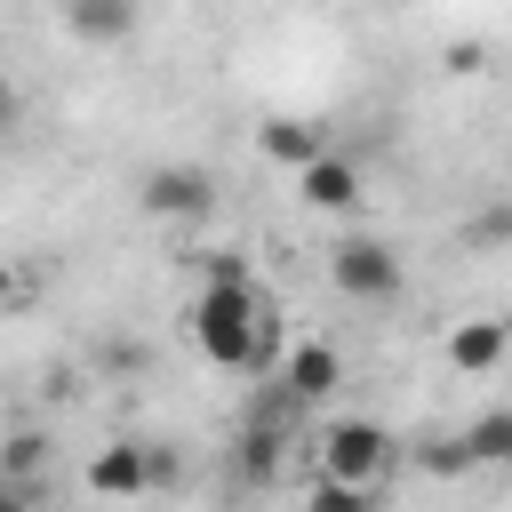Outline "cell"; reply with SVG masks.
Returning <instances> with one entry per match:
<instances>
[{
    "label": "cell",
    "mask_w": 512,
    "mask_h": 512,
    "mask_svg": "<svg viewBox=\"0 0 512 512\" xmlns=\"http://www.w3.org/2000/svg\"><path fill=\"white\" fill-rule=\"evenodd\" d=\"M184 328L232 376H264L272 344H280V312H272V296L256 280H200V296L184 304Z\"/></svg>",
    "instance_id": "obj_1"
},
{
    "label": "cell",
    "mask_w": 512,
    "mask_h": 512,
    "mask_svg": "<svg viewBox=\"0 0 512 512\" xmlns=\"http://www.w3.org/2000/svg\"><path fill=\"white\" fill-rule=\"evenodd\" d=\"M320 480H352V488H384L392 472H400V440L384 432V424H368V416H336V424H320Z\"/></svg>",
    "instance_id": "obj_2"
},
{
    "label": "cell",
    "mask_w": 512,
    "mask_h": 512,
    "mask_svg": "<svg viewBox=\"0 0 512 512\" xmlns=\"http://www.w3.org/2000/svg\"><path fill=\"white\" fill-rule=\"evenodd\" d=\"M328 280L352 296V304H392L400 296V248L384 232H352L328 248Z\"/></svg>",
    "instance_id": "obj_3"
},
{
    "label": "cell",
    "mask_w": 512,
    "mask_h": 512,
    "mask_svg": "<svg viewBox=\"0 0 512 512\" xmlns=\"http://www.w3.org/2000/svg\"><path fill=\"white\" fill-rule=\"evenodd\" d=\"M136 208H144V216H168V224H200V216L216 208V176H208V168H192V160L144 168V184H136Z\"/></svg>",
    "instance_id": "obj_4"
},
{
    "label": "cell",
    "mask_w": 512,
    "mask_h": 512,
    "mask_svg": "<svg viewBox=\"0 0 512 512\" xmlns=\"http://www.w3.org/2000/svg\"><path fill=\"white\" fill-rule=\"evenodd\" d=\"M88 488L96 496H144L152 488V440H112L88 456Z\"/></svg>",
    "instance_id": "obj_5"
},
{
    "label": "cell",
    "mask_w": 512,
    "mask_h": 512,
    "mask_svg": "<svg viewBox=\"0 0 512 512\" xmlns=\"http://www.w3.org/2000/svg\"><path fill=\"white\" fill-rule=\"evenodd\" d=\"M504 352H512V328L504 320H456L448 328V368L456 376H496Z\"/></svg>",
    "instance_id": "obj_6"
},
{
    "label": "cell",
    "mask_w": 512,
    "mask_h": 512,
    "mask_svg": "<svg viewBox=\"0 0 512 512\" xmlns=\"http://www.w3.org/2000/svg\"><path fill=\"white\" fill-rule=\"evenodd\" d=\"M296 192H304L312 208L344 216V208H360V168H352L344 152H320V160H304V168H296Z\"/></svg>",
    "instance_id": "obj_7"
},
{
    "label": "cell",
    "mask_w": 512,
    "mask_h": 512,
    "mask_svg": "<svg viewBox=\"0 0 512 512\" xmlns=\"http://www.w3.org/2000/svg\"><path fill=\"white\" fill-rule=\"evenodd\" d=\"M136 0H64V32L72 40H88V48H120L128 32H136Z\"/></svg>",
    "instance_id": "obj_8"
},
{
    "label": "cell",
    "mask_w": 512,
    "mask_h": 512,
    "mask_svg": "<svg viewBox=\"0 0 512 512\" xmlns=\"http://www.w3.org/2000/svg\"><path fill=\"white\" fill-rule=\"evenodd\" d=\"M256 144H264V160L304 168V160H320V152H328V128H320V120H296V112H272V120L256 128Z\"/></svg>",
    "instance_id": "obj_9"
},
{
    "label": "cell",
    "mask_w": 512,
    "mask_h": 512,
    "mask_svg": "<svg viewBox=\"0 0 512 512\" xmlns=\"http://www.w3.org/2000/svg\"><path fill=\"white\" fill-rule=\"evenodd\" d=\"M280 384H288V400H328V392L344 384V360H336V344H320V336H312V344H296Z\"/></svg>",
    "instance_id": "obj_10"
},
{
    "label": "cell",
    "mask_w": 512,
    "mask_h": 512,
    "mask_svg": "<svg viewBox=\"0 0 512 512\" xmlns=\"http://www.w3.org/2000/svg\"><path fill=\"white\" fill-rule=\"evenodd\" d=\"M456 440H464L472 472H480V464H504V456H512V408H480L472 432H456Z\"/></svg>",
    "instance_id": "obj_11"
},
{
    "label": "cell",
    "mask_w": 512,
    "mask_h": 512,
    "mask_svg": "<svg viewBox=\"0 0 512 512\" xmlns=\"http://www.w3.org/2000/svg\"><path fill=\"white\" fill-rule=\"evenodd\" d=\"M40 464H48V432H8V440H0V480L24 488Z\"/></svg>",
    "instance_id": "obj_12"
},
{
    "label": "cell",
    "mask_w": 512,
    "mask_h": 512,
    "mask_svg": "<svg viewBox=\"0 0 512 512\" xmlns=\"http://www.w3.org/2000/svg\"><path fill=\"white\" fill-rule=\"evenodd\" d=\"M304 512H376V488H352V480H312V504Z\"/></svg>",
    "instance_id": "obj_13"
},
{
    "label": "cell",
    "mask_w": 512,
    "mask_h": 512,
    "mask_svg": "<svg viewBox=\"0 0 512 512\" xmlns=\"http://www.w3.org/2000/svg\"><path fill=\"white\" fill-rule=\"evenodd\" d=\"M416 472H432V480H464L472 456H464V440H424V448H416Z\"/></svg>",
    "instance_id": "obj_14"
},
{
    "label": "cell",
    "mask_w": 512,
    "mask_h": 512,
    "mask_svg": "<svg viewBox=\"0 0 512 512\" xmlns=\"http://www.w3.org/2000/svg\"><path fill=\"white\" fill-rule=\"evenodd\" d=\"M200 272H208V280H248V264H240L232 248H200Z\"/></svg>",
    "instance_id": "obj_15"
},
{
    "label": "cell",
    "mask_w": 512,
    "mask_h": 512,
    "mask_svg": "<svg viewBox=\"0 0 512 512\" xmlns=\"http://www.w3.org/2000/svg\"><path fill=\"white\" fill-rule=\"evenodd\" d=\"M448 72H464V80L488 72V48H480V40H456V48H448Z\"/></svg>",
    "instance_id": "obj_16"
},
{
    "label": "cell",
    "mask_w": 512,
    "mask_h": 512,
    "mask_svg": "<svg viewBox=\"0 0 512 512\" xmlns=\"http://www.w3.org/2000/svg\"><path fill=\"white\" fill-rule=\"evenodd\" d=\"M504 232H512V216H504V208H488V216H480V224H472V240H480V248H496V240H504Z\"/></svg>",
    "instance_id": "obj_17"
},
{
    "label": "cell",
    "mask_w": 512,
    "mask_h": 512,
    "mask_svg": "<svg viewBox=\"0 0 512 512\" xmlns=\"http://www.w3.org/2000/svg\"><path fill=\"white\" fill-rule=\"evenodd\" d=\"M8 304H24V272L0 256V312H8Z\"/></svg>",
    "instance_id": "obj_18"
},
{
    "label": "cell",
    "mask_w": 512,
    "mask_h": 512,
    "mask_svg": "<svg viewBox=\"0 0 512 512\" xmlns=\"http://www.w3.org/2000/svg\"><path fill=\"white\" fill-rule=\"evenodd\" d=\"M16 112H24V104H16V80L0 72V136H16Z\"/></svg>",
    "instance_id": "obj_19"
},
{
    "label": "cell",
    "mask_w": 512,
    "mask_h": 512,
    "mask_svg": "<svg viewBox=\"0 0 512 512\" xmlns=\"http://www.w3.org/2000/svg\"><path fill=\"white\" fill-rule=\"evenodd\" d=\"M0 512H32V504H24V488H16V480H0Z\"/></svg>",
    "instance_id": "obj_20"
}]
</instances>
